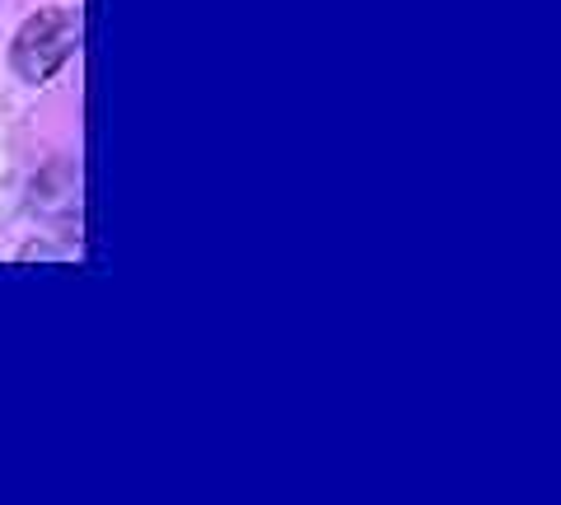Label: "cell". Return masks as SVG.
Returning a JSON list of instances; mask_svg holds the SVG:
<instances>
[{
    "label": "cell",
    "instance_id": "6da1fadb",
    "mask_svg": "<svg viewBox=\"0 0 561 505\" xmlns=\"http://www.w3.org/2000/svg\"><path fill=\"white\" fill-rule=\"evenodd\" d=\"M76 47H80V14L51 5V10H38L33 20H24V28L14 33L10 61L28 84H43L76 57Z\"/></svg>",
    "mask_w": 561,
    "mask_h": 505
}]
</instances>
